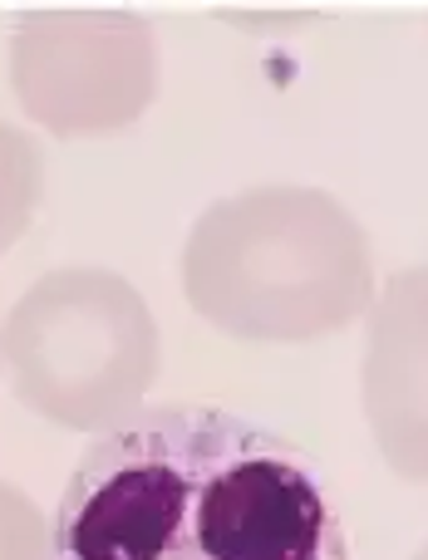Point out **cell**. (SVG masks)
Here are the masks:
<instances>
[{
    "label": "cell",
    "mask_w": 428,
    "mask_h": 560,
    "mask_svg": "<svg viewBox=\"0 0 428 560\" xmlns=\"http://www.w3.org/2000/svg\"><path fill=\"white\" fill-rule=\"evenodd\" d=\"M0 364H5V325H0Z\"/></svg>",
    "instance_id": "ba28073f"
},
{
    "label": "cell",
    "mask_w": 428,
    "mask_h": 560,
    "mask_svg": "<svg viewBox=\"0 0 428 560\" xmlns=\"http://www.w3.org/2000/svg\"><path fill=\"white\" fill-rule=\"evenodd\" d=\"M360 394L380 457L428 487V266L394 271L370 305Z\"/></svg>",
    "instance_id": "5b68a950"
},
{
    "label": "cell",
    "mask_w": 428,
    "mask_h": 560,
    "mask_svg": "<svg viewBox=\"0 0 428 560\" xmlns=\"http://www.w3.org/2000/svg\"><path fill=\"white\" fill-rule=\"evenodd\" d=\"M10 89L39 128L99 138L158 98V39L134 10H30L10 35Z\"/></svg>",
    "instance_id": "277c9868"
},
{
    "label": "cell",
    "mask_w": 428,
    "mask_h": 560,
    "mask_svg": "<svg viewBox=\"0 0 428 560\" xmlns=\"http://www.w3.org/2000/svg\"><path fill=\"white\" fill-rule=\"evenodd\" d=\"M55 560H350L321 467L212 404H148L84 447Z\"/></svg>",
    "instance_id": "6da1fadb"
},
{
    "label": "cell",
    "mask_w": 428,
    "mask_h": 560,
    "mask_svg": "<svg viewBox=\"0 0 428 560\" xmlns=\"http://www.w3.org/2000/svg\"><path fill=\"white\" fill-rule=\"evenodd\" d=\"M158 319L118 271L65 266L39 276L5 319L15 398L69 433H108L143 408L158 378Z\"/></svg>",
    "instance_id": "3957f363"
},
{
    "label": "cell",
    "mask_w": 428,
    "mask_h": 560,
    "mask_svg": "<svg viewBox=\"0 0 428 560\" xmlns=\"http://www.w3.org/2000/svg\"><path fill=\"white\" fill-rule=\"evenodd\" d=\"M183 290L232 339L311 345L374 305L370 236L321 187H246L193 222Z\"/></svg>",
    "instance_id": "7a4b0ae2"
},
{
    "label": "cell",
    "mask_w": 428,
    "mask_h": 560,
    "mask_svg": "<svg viewBox=\"0 0 428 560\" xmlns=\"http://www.w3.org/2000/svg\"><path fill=\"white\" fill-rule=\"evenodd\" d=\"M0 560H55L45 512L10 482H0Z\"/></svg>",
    "instance_id": "52a82bcc"
},
{
    "label": "cell",
    "mask_w": 428,
    "mask_h": 560,
    "mask_svg": "<svg viewBox=\"0 0 428 560\" xmlns=\"http://www.w3.org/2000/svg\"><path fill=\"white\" fill-rule=\"evenodd\" d=\"M45 192V153L30 133L0 118V256L30 232Z\"/></svg>",
    "instance_id": "8992f818"
},
{
    "label": "cell",
    "mask_w": 428,
    "mask_h": 560,
    "mask_svg": "<svg viewBox=\"0 0 428 560\" xmlns=\"http://www.w3.org/2000/svg\"><path fill=\"white\" fill-rule=\"evenodd\" d=\"M414 560H428V546H424V551H419V556H414Z\"/></svg>",
    "instance_id": "9c48e42d"
}]
</instances>
